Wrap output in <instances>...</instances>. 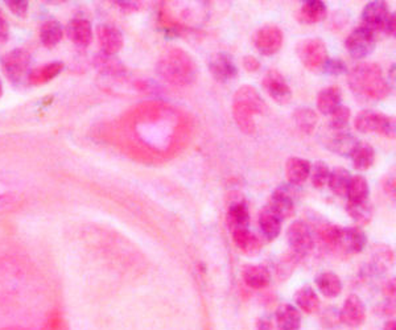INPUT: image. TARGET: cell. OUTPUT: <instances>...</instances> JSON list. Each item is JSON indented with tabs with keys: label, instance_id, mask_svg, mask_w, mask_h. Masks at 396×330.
<instances>
[{
	"label": "cell",
	"instance_id": "obj_1",
	"mask_svg": "<svg viewBox=\"0 0 396 330\" xmlns=\"http://www.w3.org/2000/svg\"><path fill=\"white\" fill-rule=\"evenodd\" d=\"M347 84L351 91L362 100L381 101L390 95L391 86L384 78L379 65L362 63L347 72Z\"/></svg>",
	"mask_w": 396,
	"mask_h": 330
},
{
	"label": "cell",
	"instance_id": "obj_2",
	"mask_svg": "<svg viewBox=\"0 0 396 330\" xmlns=\"http://www.w3.org/2000/svg\"><path fill=\"white\" fill-rule=\"evenodd\" d=\"M156 72L161 79L177 88L195 84L198 76L197 64L181 48H171L165 52L158 61Z\"/></svg>",
	"mask_w": 396,
	"mask_h": 330
},
{
	"label": "cell",
	"instance_id": "obj_3",
	"mask_svg": "<svg viewBox=\"0 0 396 330\" xmlns=\"http://www.w3.org/2000/svg\"><path fill=\"white\" fill-rule=\"evenodd\" d=\"M267 106L263 101L259 91L250 85H245L236 90L233 100V115L238 127L245 134L255 132V123L252 116L264 114Z\"/></svg>",
	"mask_w": 396,
	"mask_h": 330
},
{
	"label": "cell",
	"instance_id": "obj_4",
	"mask_svg": "<svg viewBox=\"0 0 396 330\" xmlns=\"http://www.w3.org/2000/svg\"><path fill=\"white\" fill-rule=\"evenodd\" d=\"M362 23L363 26L370 29L374 35L376 32H382L386 35L394 36L395 33V15L390 13L386 1H369L362 11Z\"/></svg>",
	"mask_w": 396,
	"mask_h": 330
},
{
	"label": "cell",
	"instance_id": "obj_5",
	"mask_svg": "<svg viewBox=\"0 0 396 330\" xmlns=\"http://www.w3.org/2000/svg\"><path fill=\"white\" fill-rule=\"evenodd\" d=\"M354 126L362 134H382L387 138H395V119L391 116L365 110L359 113L354 120Z\"/></svg>",
	"mask_w": 396,
	"mask_h": 330
},
{
	"label": "cell",
	"instance_id": "obj_6",
	"mask_svg": "<svg viewBox=\"0 0 396 330\" xmlns=\"http://www.w3.org/2000/svg\"><path fill=\"white\" fill-rule=\"evenodd\" d=\"M297 56L308 70L322 69L328 57V49L321 38H305L297 44Z\"/></svg>",
	"mask_w": 396,
	"mask_h": 330
},
{
	"label": "cell",
	"instance_id": "obj_7",
	"mask_svg": "<svg viewBox=\"0 0 396 330\" xmlns=\"http://www.w3.org/2000/svg\"><path fill=\"white\" fill-rule=\"evenodd\" d=\"M31 60L29 52L22 48L8 52L1 60L4 74L13 84L22 82V79L29 74Z\"/></svg>",
	"mask_w": 396,
	"mask_h": 330
},
{
	"label": "cell",
	"instance_id": "obj_8",
	"mask_svg": "<svg viewBox=\"0 0 396 330\" xmlns=\"http://www.w3.org/2000/svg\"><path fill=\"white\" fill-rule=\"evenodd\" d=\"M287 241L295 256H307L314 249L313 234L303 221H296L288 228Z\"/></svg>",
	"mask_w": 396,
	"mask_h": 330
},
{
	"label": "cell",
	"instance_id": "obj_9",
	"mask_svg": "<svg viewBox=\"0 0 396 330\" xmlns=\"http://www.w3.org/2000/svg\"><path fill=\"white\" fill-rule=\"evenodd\" d=\"M375 35L366 26L356 28L345 41L347 52L354 58H365L375 49Z\"/></svg>",
	"mask_w": 396,
	"mask_h": 330
},
{
	"label": "cell",
	"instance_id": "obj_10",
	"mask_svg": "<svg viewBox=\"0 0 396 330\" xmlns=\"http://www.w3.org/2000/svg\"><path fill=\"white\" fill-rule=\"evenodd\" d=\"M261 85L273 101L277 102L279 104H287L292 100V90L285 81L284 76L276 69H270L264 74Z\"/></svg>",
	"mask_w": 396,
	"mask_h": 330
},
{
	"label": "cell",
	"instance_id": "obj_11",
	"mask_svg": "<svg viewBox=\"0 0 396 330\" xmlns=\"http://www.w3.org/2000/svg\"><path fill=\"white\" fill-rule=\"evenodd\" d=\"M283 31L276 26H264L255 33V47L264 56H273L282 49Z\"/></svg>",
	"mask_w": 396,
	"mask_h": 330
},
{
	"label": "cell",
	"instance_id": "obj_12",
	"mask_svg": "<svg viewBox=\"0 0 396 330\" xmlns=\"http://www.w3.org/2000/svg\"><path fill=\"white\" fill-rule=\"evenodd\" d=\"M366 244H367V237L359 226L341 228V234L335 250L344 254H359L365 250Z\"/></svg>",
	"mask_w": 396,
	"mask_h": 330
},
{
	"label": "cell",
	"instance_id": "obj_13",
	"mask_svg": "<svg viewBox=\"0 0 396 330\" xmlns=\"http://www.w3.org/2000/svg\"><path fill=\"white\" fill-rule=\"evenodd\" d=\"M208 68L213 78L221 84H226L238 76V68L234 60L230 54L223 52L211 56Z\"/></svg>",
	"mask_w": 396,
	"mask_h": 330
},
{
	"label": "cell",
	"instance_id": "obj_14",
	"mask_svg": "<svg viewBox=\"0 0 396 330\" xmlns=\"http://www.w3.org/2000/svg\"><path fill=\"white\" fill-rule=\"evenodd\" d=\"M338 313L342 324L349 328H358L366 320V305L357 294H350Z\"/></svg>",
	"mask_w": 396,
	"mask_h": 330
},
{
	"label": "cell",
	"instance_id": "obj_15",
	"mask_svg": "<svg viewBox=\"0 0 396 330\" xmlns=\"http://www.w3.org/2000/svg\"><path fill=\"white\" fill-rule=\"evenodd\" d=\"M227 223L231 231L248 229L250 226V212L247 203L242 196L233 194L227 209Z\"/></svg>",
	"mask_w": 396,
	"mask_h": 330
},
{
	"label": "cell",
	"instance_id": "obj_16",
	"mask_svg": "<svg viewBox=\"0 0 396 330\" xmlns=\"http://www.w3.org/2000/svg\"><path fill=\"white\" fill-rule=\"evenodd\" d=\"M97 38L100 52L103 53L116 56V53L123 48V35L116 26L99 24L97 26Z\"/></svg>",
	"mask_w": 396,
	"mask_h": 330
},
{
	"label": "cell",
	"instance_id": "obj_17",
	"mask_svg": "<svg viewBox=\"0 0 396 330\" xmlns=\"http://www.w3.org/2000/svg\"><path fill=\"white\" fill-rule=\"evenodd\" d=\"M66 35L78 48H87L94 38L93 26L90 24V22L79 17L73 19L68 23Z\"/></svg>",
	"mask_w": 396,
	"mask_h": 330
},
{
	"label": "cell",
	"instance_id": "obj_18",
	"mask_svg": "<svg viewBox=\"0 0 396 330\" xmlns=\"http://www.w3.org/2000/svg\"><path fill=\"white\" fill-rule=\"evenodd\" d=\"M242 278L252 290H264L271 283V274L263 265H246L242 269Z\"/></svg>",
	"mask_w": 396,
	"mask_h": 330
},
{
	"label": "cell",
	"instance_id": "obj_19",
	"mask_svg": "<svg viewBox=\"0 0 396 330\" xmlns=\"http://www.w3.org/2000/svg\"><path fill=\"white\" fill-rule=\"evenodd\" d=\"M271 212L279 217L282 221L288 219L295 213V200L291 193L285 189H277L273 191L271 200L267 206Z\"/></svg>",
	"mask_w": 396,
	"mask_h": 330
},
{
	"label": "cell",
	"instance_id": "obj_20",
	"mask_svg": "<svg viewBox=\"0 0 396 330\" xmlns=\"http://www.w3.org/2000/svg\"><path fill=\"white\" fill-rule=\"evenodd\" d=\"M310 163L301 157H291L285 164V175L289 184L298 187L303 185L310 173Z\"/></svg>",
	"mask_w": 396,
	"mask_h": 330
},
{
	"label": "cell",
	"instance_id": "obj_21",
	"mask_svg": "<svg viewBox=\"0 0 396 330\" xmlns=\"http://www.w3.org/2000/svg\"><path fill=\"white\" fill-rule=\"evenodd\" d=\"M342 90L340 86H328L317 95V110L322 115H330L341 106Z\"/></svg>",
	"mask_w": 396,
	"mask_h": 330
},
{
	"label": "cell",
	"instance_id": "obj_22",
	"mask_svg": "<svg viewBox=\"0 0 396 330\" xmlns=\"http://www.w3.org/2000/svg\"><path fill=\"white\" fill-rule=\"evenodd\" d=\"M233 241L236 247L243 254L255 255L261 250V241L257 234H254L250 228L248 229H239L231 231Z\"/></svg>",
	"mask_w": 396,
	"mask_h": 330
},
{
	"label": "cell",
	"instance_id": "obj_23",
	"mask_svg": "<svg viewBox=\"0 0 396 330\" xmlns=\"http://www.w3.org/2000/svg\"><path fill=\"white\" fill-rule=\"evenodd\" d=\"M276 324L280 330H300L301 313L295 305H280L276 311Z\"/></svg>",
	"mask_w": 396,
	"mask_h": 330
},
{
	"label": "cell",
	"instance_id": "obj_24",
	"mask_svg": "<svg viewBox=\"0 0 396 330\" xmlns=\"http://www.w3.org/2000/svg\"><path fill=\"white\" fill-rule=\"evenodd\" d=\"M297 309H301L307 315H314L320 311V297L312 287H301L294 294Z\"/></svg>",
	"mask_w": 396,
	"mask_h": 330
},
{
	"label": "cell",
	"instance_id": "obj_25",
	"mask_svg": "<svg viewBox=\"0 0 396 330\" xmlns=\"http://www.w3.org/2000/svg\"><path fill=\"white\" fill-rule=\"evenodd\" d=\"M283 221L271 212L268 207L261 210L259 214V228L267 241H275L283 229Z\"/></svg>",
	"mask_w": 396,
	"mask_h": 330
},
{
	"label": "cell",
	"instance_id": "obj_26",
	"mask_svg": "<svg viewBox=\"0 0 396 330\" xmlns=\"http://www.w3.org/2000/svg\"><path fill=\"white\" fill-rule=\"evenodd\" d=\"M94 66L106 76H122L125 73V66L115 54H107L103 52H99L94 57Z\"/></svg>",
	"mask_w": 396,
	"mask_h": 330
},
{
	"label": "cell",
	"instance_id": "obj_27",
	"mask_svg": "<svg viewBox=\"0 0 396 330\" xmlns=\"http://www.w3.org/2000/svg\"><path fill=\"white\" fill-rule=\"evenodd\" d=\"M328 8L321 0H307L300 8V20L305 24H317L326 16Z\"/></svg>",
	"mask_w": 396,
	"mask_h": 330
},
{
	"label": "cell",
	"instance_id": "obj_28",
	"mask_svg": "<svg viewBox=\"0 0 396 330\" xmlns=\"http://www.w3.org/2000/svg\"><path fill=\"white\" fill-rule=\"evenodd\" d=\"M350 159L357 171H367L370 169L375 162V151L372 144L359 140L357 147L350 155Z\"/></svg>",
	"mask_w": 396,
	"mask_h": 330
},
{
	"label": "cell",
	"instance_id": "obj_29",
	"mask_svg": "<svg viewBox=\"0 0 396 330\" xmlns=\"http://www.w3.org/2000/svg\"><path fill=\"white\" fill-rule=\"evenodd\" d=\"M359 140L347 132H338L333 138H330L328 141V147L332 152L337 153L340 156H346L350 157V155L357 147Z\"/></svg>",
	"mask_w": 396,
	"mask_h": 330
},
{
	"label": "cell",
	"instance_id": "obj_30",
	"mask_svg": "<svg viewBox=\"0 0 396 330\" xmlns=\"http://www.w3.org/2000/svg\"><path fill=\"white\" fill-rule=\"evenodd\" d=\"M62 38H63V28L60 22L50 19L43 23V26L40 28V40L44 47L53 48L61 41Z\"/></svg>",
	"mask_w": 396,
	"mask_h": 330
},
{
	"label": "cell",
	"instance_id": "obj_31",
	"mask_svg": "<svg viewBox=\"0 0 396 330\" xmlns=\"http://www.w3.org/2000/svg\"><path fill=\"white\" fill-rule=\"evenodd\" d=\"M316 284L319 291L325 296V297H337L342 292V281L338 278V275H335V272H321L317 278H316Z\"/></svg>",
	"mask_w": 396,
	"mask_h": 330
},
{
	"label": "cell",
	"instance_id": "obj_32",
	"mask_svg": "<svg viewBox=\"0 0 396 330\" xmlns=\"http://www.w3.org/2000/svg\"><path fill=\"white\" fill-rule=\"evenodd\" d=\"M65 65L62 63H50V64L44 65L38 69H33L32 72H29L28 74V81L31 85H43L50 82V79L56 78L63 70Z\"/></svg>",
	"mask_w": 396,
	"mask_h": 330
},
{
	"label": "cell",
	"instance_id": "obj_33",
	"mask_svg": "<svg viewBox=\"0 0 396 330\" xmlns=\"http://www.w3.org/2000/svg\"><path fill=\"white\" fill-rule=\"evenodd\" d=\"M370 194V188L367 180L362 175L351 176L349 187H347L346 196L350 203H362L367 201Z\"/></svg>",
	"mask_w": 396,
	"mask_h": 330
},
{
	"label": "cell",
	"instance_id": "obj_34",
	"mask_svg": "<svg viewBox=\"0 0 396 330\" xmlns=\"http://www.w3.org/2000/svg\"><path fill=\"white\" fill-rule=\"evenodd\" d=\"M294 120L301 132L310 135L316 129L319 116L310 107H300L294 113Z\"/></svg>",
	"mask_w": 396,
	"mask_h": 330
},
{
	"label": "cell",
	"instance_id": "obj_35",
	"mask_svg": "<svg viewBox=\"0 0 396 330\" xmlns=\"http://www.w3.org/2000/svg\"><path fill=\"white\" fill-rule=\"evenodd\" d=\"M350 178H351L350 172L345 168L338 166V168H335L333 171H330L328 185H329L330 191H333L335 196L344 197V196H346L347 187H349Z\"/></svg>",
	"mask_w": 396,
	"mask_h": 330
},
{
	"label": "cell",
	"instance_id": "obj_36",
	"mask_svg": "<svg viewBox=\"0 0 396 330\" xmlns=\"http://www.w3.org/2000/svg\"><path fill=\"white\" fill-rule=\"evenodd\" d=\"M346 212L358 225H369L374 216V209L369 201L347 203Z\"/></svg>",
	"mask_w": 396,
	"mask_h": 330
},
{
	"label": "cell",
	"instance_id": "obj_37",
	"mask_svg": "<svg viewBox=\"0 0 396 330\" xmlns=\"http://www.w3.org/2000/svg\"><path fill=\"white\" fill-rule=\"evenodd\" d=\"M316 231H317L319 238L321 239L325 246L335 250L340 234H341L340 226H337L335 223H329V222H322V223H319Z\"/></svg>",
	"mask_w": 396,
	"mask_h": 330
},
{
	"label": "cell",
	"instance_id": "obj_38",
	"mask_svg": "<svg viewBox=\"0 0 396 330\" xmlns=\"http://www.w3.org/2000/svg\"><path fill=\"white\" fill-rule=\"evenodd\" d=\"M329 176H330V168L322 160H319L314 164L310 165V178L314 188L322 189L323 187H326L329 181Z\"/></svg>",
	"mask_w": 396,
	"mask_h": 330
},
{
	"label": "cell",
	"instance_id": "obj_39",
	"mask_svg": "<svg viewBox=\"0 0 396 330\" xmlns=\"http://www.w3.org/2000/svg\"><path fill=\"white\" fill-rule=\"evenodd\" d=\"M350 115L351 111L346 106H340L335 113L330 114V127L335 129V131H342L347 127L349 120H350Z\"/></svg>",
	"mask_w": 396,
	"mask_h": 330
},
{
	"label": "cell",
	"instance_id": "obj_40",
	"mask_svg": "<svg viewBox=\"0 0 396 330\" xmlns=\"http://www.w3.org/2000/svg\"><path fill=\"white\" fill-rule=\"evenodd\" d=\"M322 72L328 76H342V74H347V66L340 58H328L322 66Z\"/></svg>",
	"mask_w": 396,
	"mask_h": 330
},
{
	"label": "cell",
	"instance_id": "obj_41",
	"mask_svg": "<svg viewBox=\"0 0 396 330\" xmlns=\"http://www.w3.org/2000/svg\"><path fill=\"white\" fill-rule=\"evenodd\" d=\"M6 4L15 16H17V17H25L26 16L28 7H29L26 0H8V1H6Z\"/></svg>",
	"mask_w": 396,
	"mask_h": 330
},
{
	"label": "cell",
	"instance_id": "obj_42",
	"mask_svg": "<svg viewBox=\"0 0 396 330\" xmlns=\"http://www.w3.org/2000/svg\"><path fill=\"white\" fill-rule=\"evenodd\" d=\"M321 322L326 328H332L337 325L340 321V313L335 308H326V311L322 313Z\"/></svg>",
	"mask_w": 396,
	"mask_h": 330
},
{
	"label": "cell",
	"instance_id": "obj_43",
	"mask_svg": "<svg viewBox=\"0 0 396 330\" xmlns=\"http://www.w3.org/2000/svg\"><path fill=\"white\" fill-rule=\"evenodd\" d=\"M243 68L250 73H255L260 69V61L257 57L248 54V56H245V58H243Z\"/></svg>",
	"mask_w": 396,
	"mask_h": 330
},
{
	"label": "cell",
	"instance_id": "obj_44",
	"mask_svg": "<svg viewBox=\"0 0 396 330\" xmlns=\"http://www.w3.org/2000/svg\"><path fill=\"white\" fill-rule=\"evenodd\" d=\"M10 36V26L4 16L3 11L0 10V42H6Z\"/></svg>",
	"mask_w": 396,
	"mask_h": 330
},
{
	"label": "cell",
	"instance_id": "obj_45",
	"mask_svg": "<svg viewBox=\"0 0 396 330\" xmlns=\"http://www.w3.org/2000/svg\"><path fill=\"white\" fill-rule=\"evenodd\" d=\"M383 188L388 196H393V198L395 197V175L394 173L388 175L384 180Z\"/></svg>",
	"mask_w": 396,
	"mask_h": 330
},
{
	"label": "cell",
	"instance_id": "obj_46",
	"mask_svg": "<svg viewBox=\"0 0 396 330\" xmlns=\"http://www.w3.org/2000/svg\"><path fill=\"white\" fill-rule=\"evenodd\" d=\"M119 7H122L125 11H135L139 8L137 1H115Z\"/></svg>",
	"mask_w": 396,
	"mask_h": 330
},
{
	"label": "cell",
	"instance_id": "obj_47",
	"mask_svg": "<svg viewBox=\"0 0 396 330\" xmlns=\"http://www.w3.org/2000/svg\"><path fill=\"white\" fill-rule=\"evenodd\" d=\"M386 292L388 294V297H391V294H393V297H394V293H395V280L388 281V284H387V287H386Z\"/></svg>",
	"mask_w": 396,
	"mask_h": 330
},
{
	"label": "cell",
	"instance_id": "obj_48",
	"mask_svg": "<svg viewBox=\"0 0 396 330\" xmlns=\"http://www.w3.org/2000/svg\"><path fill=\"white\" fill-rule=\"evenodd\" d=\"M383 330H396L395 320H388L384 325Z\"/></svg>",
	"mask_w": 396,
	"mask_h": 330
},
{
	"label": "cell",
	"instance_id": "obj_49",
	"mask_svg": "<svg viewBox=\"0 0 396 330\" xmlns=\"http://www.w3.org/2000/svg\"><path fill=\"white\" fill-rule=\"evenodd\" d=\"M390 79H393V86H395V65H393L390 69Z\"/></svg>",
	"mask_w": 396,
	"mask_h": 330
},
{
	"label": "cell",
	"instance_id": "obj_50",
	"mask_svg": "<svg viewBox=\"0 0 396 330\" xmlns=\"http://www.w3.org/2000/svg\"><path fill=\"white\" fill-rule=\"evenodd\" d=\"M3 95V85H1V81H0V97Z\"/></svg>",
	"mask_w": 396,
	"mask_h": 330
}]
</instances>
